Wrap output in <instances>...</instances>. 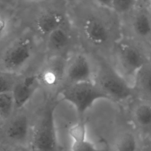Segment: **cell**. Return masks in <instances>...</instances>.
<instances>
[{
  "label": "cell",
  "instance_id": "cell-9",
  "mask_svg": "<svg viewBox=\"0 0 151 151\" xmlns=\"http://www.w3.org/2000/svg\"><path fill=\"white\" fill-rule=\"evenodd\" d=\"M40 86L37 74L18 79L12 91L15 109H21L26 105Z\"/></svg>",
  "mask_w": 151,
  "mask_h": 151
},
{
  "label": "cell",
  "instance_id": "cell-24",
  "mask_svg": "<svg viewBox=\"0 0 151 151\" xmlns=\"http://www.w3.org/2000/svg\"><path fill=\"white\" fill-rule=\"evenodd\" d=\"M23 1L26 2H28V3H35V2H40L42 0H23Z\"/></svg>",
  "mask_w": 151,
  "mask_h": 151
},
{
  "label": "cell",
  "instance_id": "cell-25",
  "mask_svg": "<svg viewBox=\"0 0 151 151\" xmlns=\"http://www.w3.org/2000/svg\"><path fill=\"white\" fill-rule=\"evenodd\" d=\"M137 1H140L141 2H142L146 5L150 4V0H137Z\"/></svg>",
  "mask_w": 151,
  "mask_h": 151
},
{
  "label": "cell",
  "instance_id": "cell-28",
  "mask_svg": "<svg viewBox=\"0 0 151 151\" xmlns=\"http://www.w3.org/2000/svg\"><path fill=\"white\" fill-rule=\"evenodd\" d=\"M150 5H151V0H150Z\"/></svg>",
  "mask_w": 151,
  "mask_h": 151
},
{
  "label": "cell",
  "instance_id": "cell-20",
  "mask_svg": "<svg viewBox=\"0 0 151 151\" xmlns=\"http://www.w3.org/2000/svg\"><path fill=\"white\" fill-rule=\"evenodd\" d=\"M71 151H104L87 138L71 142Z\"/></svg>",
  "mask_w": 151,
  "mask_h": 151
},
{
  "label": "cell",
  "instance_id": "cell-12",
  "mask_svg": "<svg viewBox=\"0 0 151 151\" xmlns=\"http://www.w3.org/2000/svg\"><path fill=\"white\" fill-rule=\"evenodd\" d=\"M29 121L24 114L15 117L9 124L6 130L7 137L15 142L24 143L29 135Z\"/></svg>",
  "mask_w": 151,
  "mask_h": 151
},
{
  "label": "cell",
  "instance_id": "cell-13",
  "mask_svg": "<svg viewBox=\"0 0 151 151\" xmlns=\"http://www.w3.org/2000/svg\"><path fill=\"white\" fill-rule=\"evenodd\" d=\"M139 147L136 135L130 130L119 133L111 143L113 151H138Z\"/></svg>",
  "mask_w": 151,
  "mask_h": 151
},
{
  "label": "cell",
  "instance_id": "cell-4",
  "mask_svg": "<svg viewBox=\"0 0 151 151\" xmlns=\"http://www.w3.org/2000/svg\"><path fill=\"white\" fill-rule=\"evenodd\" d=\"M95 82L111 100L123 101L132 95V88L127 80L111 68L103 71Z\"/></svg>",
  "mask_w": 151,
  "mask_h": 151
},
{
  "label": "cell",
  "instance_id": "cell-22",
  "mask_svg": "<svg viewBox=\"0 0 151 151\" xmlns=\"http://www.w3.org/2000/svg\"><path fill=\"white\" fill-rule=\"evenodd\" d=\"M9 27L10 22L7 16L0 13V41L7 35Z\"/></svg>",
  "mask_w": 151,
  "mask_h": 151
},
{
  "label": "cell",
  "instance_id": "cell-16",
  "mask_svg": "<svg viewBox=\"0 0 151 151\" xmlns=\"http://www.w3.org/2000/svg\"><path fill=\"white\" fill-rule=\"evenodd\" d=\"M15 109L12 91L0 93V117L2 120L9 119Z\"/></svg>",
  "mask_w": 151,
  "mask_h": 151
},
{
  "label": "cell",
  "instance_id": "cell-5",
  "mask_svg": "<svg viewBox=\"0 0 151 151\" xmlns=\"http://www.w3.org/2000/svg\"><path fill=\"white\" fill-rule=\"evenodd\" d=\"M117 59L121 73L124 78L126 76H136L146 64L141 52L136 47L127 44H122L118 47Z\"/></svg>",
  "mask_w": 151,
  "mask_h": 151
},
{
  "label": "cell",
  "instance_id": "cell-19",
  "mask_svg": "<svg viewBox=\"0 0 151 151\" xmlns=\"http://www.w3.org/2000/svg\"><path fill=\"white\" fill-rule=\"evenodd\" d=\"M68 134L72 142L87 138L86 124L83 122H78L74 123L68 129Z\"/></svg>",
  "mask_w": 151,
  "mask_h": 151
},
{
  "label": "cell",
  "instance_id": "cell-3",
  "mask_svg": "<svg viewBox=\"0 0 151 151\" xmlns=\"http://www.w3.org/2000/svg\"><path fill=\"white\" fill-rule=\"evenodd\" d=\"M34 42L32 36L22 35L13 40L4 49L1 57L4 70L17 73L31 60Z\"/></svg>",
  "mask_w": 151,
  "mask_h": 151
},
{
  "label": "cell",
  "instance_id": "cell-8",
  "mask_svg": "<svg viewBox=\"0 0 151 151\" xmlns=\"http://www.w3.org/2000/svg\"><path fill=\"white\" fill-rule=\"evenodd\" d=\"M73 33L71 25L67 19L45 38L47 50L55 54L54 55H59V53L65 50L71 45L73 40Z\"/></svg>",
  "mask_w": 151,
  "mask_h": 151
},
{
  "label": "cell",
  "instance_id": "cell-10",
  "mask_svg": "<svg viewBox=\"0 0 151 151\" xmlns=\"http://www.w3.org/2000/svg\"><path fill=\"white\" fill-rule=\"evenodd\" d=\"M67 19L65 14L58 9H48L35 17L34 26L36 32L44 38Z\"/></svg>",
  "mask_w": 151,
  "mask_h": 151
},
{
  "label": "cell",
  "instance_id": "cell-27",
  "mask_svg": "<svg viewBox=\"0 0 151 151\" xmlns=\"http://www.w3.org/2000/svg\"><path fill=\"white\" fill-rule=\"evenodd\" d=\"M2 122H3V120H2V119L0 117V127L2 126Z\"/></svg>",
  "mask_w": 151,
  "mask_h": 151
},
{
  "label": "cell",
  "instance_id": "cell-1",
  "mask_svg": "<svg viewBox=\"0 0 151 151\" xmlns=\"http://www.w3.org/2000/svg\"><path fill=\"white\" fill-rule=\"evenodd\" d=\"M56 106L55 101L48 102L35 123L31 137L34 151H59L55 122Z\"/></svg>",
  "mask_w": 151,
  "mask_h": 151
},
{
  "label": "cell",
  "instance_id": "cell-26",
  "mask_svg": "<svg viewBox=\"0 0 151 151\" xmlns=\"http://www.w3.org/2000/svg\"><path fill=\"white\" fill-rule=\"evenodd\" d=\"M0 151H14V150H12L11 149H3L2 150H0Z\"/></svg>",
  "mask_w": 151,
  "mask_h": 151
},
{
  "label": "cell",
  "instance_id": "cell-11",
  "mask_svg": "<svg viewBox=\"0 0 151 151\" xmlns=\"http://www.w3.org/2000/svg\"><path fill=\"white\" fill-rule=\"evenodd\" d=\"M82 31L86 40L94 45L104 44L109 38L106 25L96 17H88L83 21Z\"/></svg>",
  "mask_w": 151,
  "mask_h": 151
},
{
  "label": "cell",
  "instance_id": "cell-15",
  "mask_svg": "<svg viewBox=\"0 0 151 151\" xmlns=\"http://www.w3.org/2000/svg\"><path fill=\"white\" fill-rule=\"evenodd\" d=\"M135 80L139 88L151 97V67L145 64L137 74Z\"/></svg>",
  "mask_w": 151,
  "mask_h": 151
},
{
  "label": "cell",
  "instance_id": "cell-2",
  "mask_svg": "<svg viewBox=\"0 0 151 151\" xmlns=\"http://www.w3.org/2000/svg\"><path fill=\"white\" fill-rule=\"evenodd\" d=\"M61 94L62 99L70 103L79 116L83 115L97 101L110 100L94 81L68 84Z\"/></svg>",
  "mask_w": 151,
  "mask_h": 151
},
{
  "label": "cell",
  "instance_id": "cell-6",
  "mask_svg": "<svg viewBox=\"0 0 151 151\" xmlns=\"http://www.w3.org/2000/svg\"><path fill=\"white\" fill-rule=\"evenodd\" d=\"M65 78L69 84L94 81L91 64L86 54L77 52L66 60Z\"/></svg>",
  "mask_w": 151,
  "mask_h": 151
},
{
  "label": "cell",
  "instance_id": "cell-23",
  "mask_svg": "<svg viewBox=\"0 0 151 151\" xmlns=\"http://www.w3.org/2000/svg\"><path fill=\"white\" fill-rule=\"evenodd\" d=\"M100 6L107 8H112V0H95Z\"/></svg>",
  "mask_w": 151,
  "mask_h": 151
},
{
  "label": "cell",
  "instance_id": "cell-18",
  "mask_svg": "<svg viewBox=\"0 0 151 151\" xmlns=\"http://www.w3.org/2000/svg\"><path fill=\"white\" fill-rule=\"evenodd\" d=\"M18 80L17 73L0 71V93L12 91Z\"/></svg>",
  "mask_w": 151,
  "mask_h": 151
},
{
  "label": "cell",
  "instance_id": "cell-14",
  "mask_svg": "<svg viewBox=\"0 0 151 151\" xmlns=\"http://www.w3.org/2000/svg\"><path fill=\"white\" fill-rule=\"evenodd\" d=\"M133 118L137 124L143 128L151 126V103H140L133 110Z\"/></svg>",
  "mask_w": 151,
  "mask_h": 151
},
{
  "label": "cell",
  "instance_id": "cell-7",
  "mask_svg": "<svg viewBox=\"0 0 151 151\" xmlns=\"http://www.w3.org/2000/svg\"><path fill=\"white\" fill-rule=\"evenodd\" d=\"M66 60L54 55L37 73L41 86L48 88L57 87L65 78Z\"/></svg>",
  "mask_w": 151,
  "mask_h": 151
},
{
  "label": "cell",
  "instance_id": "cell-21",
  "mask_svg": "<svg viewBox=\"0 0 151 151\" xmlns=\"http://www.w3.org/2000/svg\"><path fill=\"white\" fill-rule=\"evenodd\" d=\"M137 0H112L111 9L119 13L129 11L135 6Z\"/></svg>",
  "mask_w": 151,
  "mask_h": 151
},
{
  "label": "cell",
  "instance_id": "cell-17",
  "mask_svg": "<svg viewBox=\"0 0 151 151\" xmlns=\"http://www.w3.org/2000/svg\"><path fill=\"white\" fill-rule=\"evenodd\" d=\"M133 27L136 32L140 36H147L151 32V22L147 15L138 14L133 21Z\"/></svg>",
  "mask_w": 151,
  "mask_h": 151
}]
</instances>
